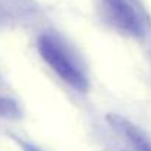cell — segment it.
<instances>
[{
  "label": "cell",
  "mask_w": 151,
  "mask_h": 151,
  "mask_svg": "<svg viewBox=\"0 0 151 151\" xmlns=\"http://www.w3.org/2000/svg\"><path fill=\"white\" fill-rule=\"evenodd\" d=\"M37 50L43 60L54 70V73L63 79L68 85L78 91L88 90V79L81 72V69L70 60L69 54L62 47V44L53 38L50 34H41L37 40Z\"/></svg>",
  "instance_id": "cell-1"
},
{
  "label": "cell",
  "mask_w": 151,
  "mask_h": 151,
  "mask_svg": "<svg viewBox=\"0 0 151 151\" xmlns=\"http://www.w3.org/2000/svg\"><path fill=\"white\" fill-rule=\"evenodd\" d=\"M103 4L109 21L119 31L132 37H141L142 24L128 0H103Z\"/></svg>",
  "instance_id": "cell-2"
},
{
  "label": "cell",
  "mask_w": 151,
  "mask_h": 151,
  "mask_svg": "<svg viewBox=\"0 0 151 151\" xmlns=\"http://www.w3.org/2000/svg\"><path fill=\"white\" fill-rule=\"evenodd\" d=\"M114 123L125 134L126 139L132 145L134 151H151V139L138 126H135L134 123H131L122 117H116Z\"/></svg>",
  "instance_id": "cell-3"
},
{
  "label": "cell",
  "mask_w": 151,
  "mask_h": 151,
  "mask_svg": "<svg viewBox=\"0 0 151 151\" xmlns=\"http://www.w3.org/2000/svg\"><path fill=\"white\" fill-rule=\"evenodd\" d=\"M19 116H21V110H19L16 101H13L9 97L0 96V117L16 119Z\"/></svg>",
  "instance_id": "cell-4"
}]
</instances>
